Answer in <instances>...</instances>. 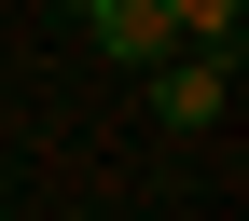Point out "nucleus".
<instances>
[{"label":"nucleus","instance_id":"nucleus-1","mask_svg":"<svg viewBox=\"0 0 249 221\" xmlns=\"http://www.w3.org/2000/svg\"><path fill=\"white\" fill-rule=\"evenodd\" d=\"M222 97H235V55H152V111L166 124H222Z\"/></svg>","mask_w":249,"mask_h":221},{"label":"nucleus","instance_id":"nucleus-2","mask_svg":"<svg viewBox=\"0 0 249 221\" xmlns=\"http://www.w3.org/2000/svg\"><path fill=\"white\" fill-rule=\"evenodd\" d=\"M70 14L97 28L111 69H152V55H166V0H70Z\"/></svg>","mask_w":249,"mask_h":221},{"label":"nucleus","instance_id":"nucleus-3","mask_svg":"<svg viewBox=\"0 0 249 221\" xmlns=\"http://www.w3.org/2000/svg\"><path fill=\"white\" fill-rule=\"evenodd\" d=\"M235 14H249V0H166V42H194V55H235Z\"/></svg>","mask_w":249,"mask_h":221}]
</instances>
